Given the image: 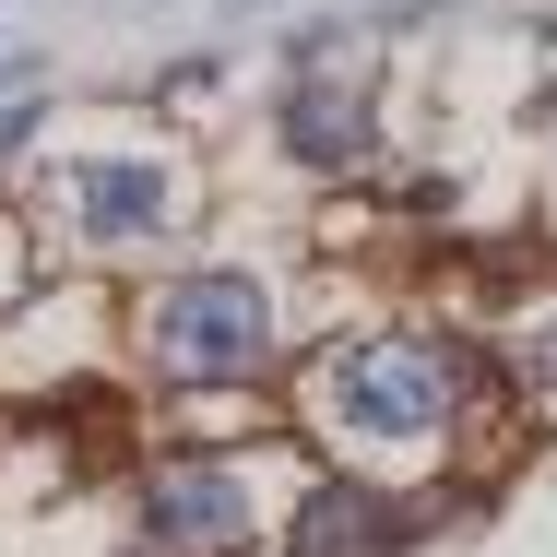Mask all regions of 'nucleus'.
Returning a JSON list of instances; mask_svg holds the SVG:
<instances>
[{"mask_svg":"<svg viewBox=\"0 0 557 557\" xmlns=\"http://www.w3.org/2000/svg\"><path fill=\"white\" fill-rule=\"evenodd\" d=\"M273 344H285V297L261 273H237V261L166 273L143 297V368L166 392H237V380L273 368Z\"/></svg>","mask_w":557,"mask_h":557,"instance_id":"nucleus-2","label":"nucleus"},{"mask_svg":"<svg viewBox=\"0 0 557 557\" xmlns=\"http://www.w3.org/2000/svg\"><path fill=\"white\" fill-rule=\"evenodd\" d=\"M285 557H404V510L392 486H356V474H321L285 522Z\"/></svg>","mask_w":557,"mask_h":557,"instance_id":"nucleus-6","label":"nucleus"},{"mask_svg":"<svg viewBox=\"0 0 557 557\" xmlns=\"http://www.w3.org/2000/svg\"><path fill=\"white\" fill-rule=\"evenodd\" d=\"M273 143H285V166H309V178H368V166H380V72H368V60L285 72Z\"/></svg>","mask_w":557,"mask_h":557,"instance_id":"nucleus-4","label":"nucleus"},{"mask_svg":"<svg viewBox=\"0 0 557 557\" xmlns=\"http://www.w3.org/2000/svg\"><path fill=\"white\" fill-rule=\"evenodd\" d=\"M474 380H486L474 344L356 333V344H333V368H321V416H333L344 440H368V450H416V440H450V428H462Z\"/></svg>","mask_w":557,"mask_h":557,"instance_id":"nucleus-1","label":"nucleus"},{"mask_svg":"<svg viewBox=\"0 0 557 557\" xmlns=\"http://www.w3.org/2000/svg\"><path fill=\"white\" fill-rule=\"evenodd\" d=\"M60 202H72V237L84 249H143V237H166V225L190 214V178L166 154H84L60 178Z\"/></svg>","mask_w":557,"mask_h":557,"instance_id":"nucleus-5","label":"nucleus"},{"mask_svg":"<svg viewBox=\"0 0 557 557\" xmlns=\"http://www.w3.org/2000/svg\"><path fill=\"white\" fill-rule=\"evenodd\" d=\"M249 474L214 462V450H166V462H143V486H131V546L143 557H237L249 546Z\"/></svg>","mask_w":557,"mask_h":557,"instance_id":"nucleus-3","label":"nucleus"},{"mask_svg":"<svg viewBox=\"0 0 557 557\" xmlns=\"http://www.w3.org/2000/svg\"><path fill=\"white\" fill-rule=\"evenodd\" d=\"M498 368H510V392H522V404L557 428V297L522 321V333H510V356H498Z\"/></svg>","mask_w":557,"mask_h":557,"instance_id":"nucleus-7","label":"nucleus"}]
</instances>
